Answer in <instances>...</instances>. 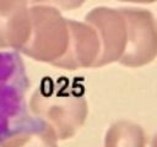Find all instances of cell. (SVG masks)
<instances>
[{
  "label": "cell",
  "instance_id": "6da1fadb",
  "mask_svg": "<svg viewBox=\"0 0 157 147\" xmlns=\"http://www.w3.org/2000/svg\"><path fill=\"white\" fill-rule=\"evenodd\" d=\"M28 77L16 51L0 50V143L31 121L26 109Z\"/></svg>",
  "mask_w": 157,
  "mask_h": 147
},
{
  "label": "cell",
  "instance_id": "7a4b0ae2",
  "mask_svg": "<svg viewBox=\"0 0 157 147\" xmlns=\"http://www.w3.org/2000/svg\"><path fill=\"white\" fill-rule=\"evenodd\" d=\"M0 147H58L56 135L43 124L31 121L23 129L6 137Z\"/></svg>",
  "mask_w": 157,
  "mask_h": 147
},
{
  "label": "cell",
  "instance_id": "3957f363",
  "mask_svg": "<svg viewBox=\"0 0 157 147\" xmlns=\"http://www.w3.org/2000/svg\"><path fill=\"white\" fill-rule=\"evenodd\" d=\"M146 138L139 126L119 123L112 126L105 136L104 147H145Z\"/></svg>",
  "mask_w": 157,
  "mask_h": 147
},
{
  "label": "cell",
  "instance_id": "277c9868",
  "mask_svg": "<svg viewBox=\"0 0 157 147\" xmlns=\"http://www.w3.org/2000/svg\"><path fill=\"white\" fill-rule=\"evenodd\" d=\"M152 147H157V135H156V137L153 138V142H152Z\"/></svg>",
  "mask_w": 157,
  "mask_h": 147
}]
</instances>
